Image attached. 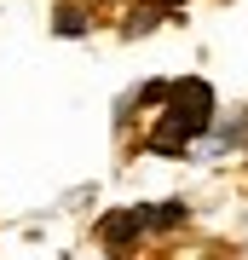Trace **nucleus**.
<instances>
[{
  "mask_svg": "<svg viewBox=\"0 0 248 260\" xmlns=\"http://www.w3.org/2000/svg\"><path fill=\"white\" fill-rule=\"evenodd\" d=\"M208 121H214V87L208 81H173L167 87V116L156 121V133L145 145L156 156H179L196 133H208Z\"/></svg>",
  "mask_w": 248,
  "mask_h": 260,
  "instance_id": "f257e3e1",
  "label": "nucleus"
},
{
  "mask_svg": "<svg viewBox=\"0 0 248 260\" xmlns=\"http://www.w3.org/2000/svg\"><path fill=\"white\" fill-rule=\"evenodd\" d=\"M145 225H150V208H127V214H110L98 237H104V249H110V254H121V249H133V237L145 232Z\"/></svg>",
  "mask_w": 248,
  "mask_h": 260,
  "instance_id": "f03ea898",
  "label": "nucleus"
},
{
  "mask_svg": "<svg viewBox=\"0 0 248 260\" xmlns=\"http://www.w3.org/2000/svg\"><path fill=\"white\" fill-rule=\"evenodd\" d=\"M87 29V12L75 6V0H64V6H58V35H81Z\"/></svg>",
  "mask_w": 248,
  "mask_h": 260,
  "instance_id": "7ed1b4c3",
  "label": "nucleus"
},
{
  "mask_svg": "<svg viewBox=\"0 0 248 260\" xmlns=\"http://www.w3.org/2000/svg\"><path fill=\"white\" fill-rule=\"evenodd\" d=\"M156 6H179V0H156Z\"/></svg>",
  "mask_w": 248,
  "mask_h": 260,
  "instance_id": "20e7f679",
  "label": "nucleus"
}]
</instances>
